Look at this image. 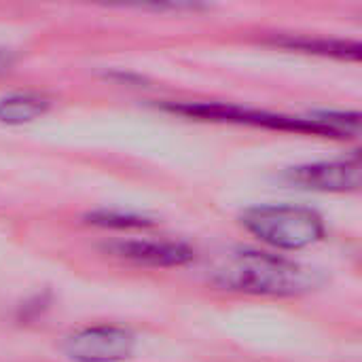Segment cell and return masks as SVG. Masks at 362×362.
Returning <instances> with one entry per match:
<instances>
[{"label":"cell","instance_id":"ba28073f","mask_svg":"<svg viewBox=\"0 0 362 362\" xmlns=\"http://www.w3.org/2000/svg\"><path fill=\"white\" fill-rule=\"evenodd\" d=\"M278 45L288 49H299L305 53H320V55H333L341 59H358L361 57V45L348 42V40H327V38H308V36H288V38H276Z\"/></svg>","mask_w":362,"mask_h":362},{"label":"cell","instance_id":"30bf717a","mask_svg":"<svg viewBox=\"0 0 362 362\" xmlns=\"http://www.w3.org/2000/svg\"><path fill=\"white\" fill-rule=\"evenodd\" d=\"M8 66H11V55L4 53V51H0V72H4Z\"/></svg>","mask_w":362,"mask_h":362},{"label":"cell","instance_id":"52a82bcc","mask_svg":"<svg viewBox=\"0 0 362 362\" xmlns=\"http://www.w3.org/2000/svg\"><path fill=\"white\" fill-rule=\"evenodd\" d=\"M49 100L40 93H13L0 100V123L23 125L49 110Z\"/></svg>","mask_w":362,"mask_h":362},{"label":"cell","instance_id":"8992f818","mask_svg":"<svg viewBox=\"0 0 362 362\" xmlns=\"http://www.w3.org/2000/svg\"><path fill=\"white\" fill-rule=\"evenodd\" d=\"M108 250L115 257L142 267H182L195 257L187 244L168 240H125L110 244Z\"/></svg>","mask_w":362,"mask_h":362},{"label":"cell","instance_id":"3957f363","mask_svg":"<svg viewBox=\"0 0 362 362\" xmlns=\"http://www.w3.org/2000/svg\"><path fill=\"white\" fill-rule=\"evenodd\" d=\"M165 108L172 112L193 117V119H204V121L240 123V125H255V127H269V129H282V132H299V134H316V136L337 138L329 127H325L316 119L274 115V112L252 110V108L225 104V102H185V104H168Z\"/></svg>","mask_w":362,"mask_h":362},{"label":"cell","instance_id":"5b68a950","mask_svg":"<svg viewBox=\"0 0 362 362\" xmlns=\"http://www.w3.org/2000/svg\"><path fill=\"white\" fill-rule=\"evenodd\" d=\"M284 178L286 182L299 189H310L320 193H350V191H358L361 187V159L358 155H354L350 159L293 168L286 172Z\"/></svg>","mask_w":362,"mask_h":362},{"label":"cell","instance_id":"277c9868","mask_svg":"<svg viewBox=\"0 0 362 362\" xmlns=\"http://www.w3.org/2000/svg\"><path fill=\"white\" fill-rule=\"evenodd\" d=\"M134 333L117 325L87 327L64 341V354L74 362H121L134 354Z\"/></svg>","mask_w":362,"mask_h":362},{"label":"cell","instance_id":"9c48e42d","mask_svg":"<svg viewBox=\"0 0 362 362\" xmlns=\"http://www.w3.org/2000/svg\"><path fill=\"white\" fill-rule=\"evenodd\" d=\"M91 225L106 227V229H140V227H151L153 221L140 214H129V212H93L87 216Z\"/></svg>","mask_w":362,"mask_h":362},{"label":"cell","instance_id":"7a4b0ae2","mask_svg":"<svg viewBox=\"0 0 362 362\" xmlns=\"http://www.w3.org/2000/svg\"><path fill=\"white\" fill-rule=\"evenodd\" d=\"M242 225L261 242L280 250H301L325 235L322 218L303 206H257L242 214Z\"/></svg>","mask_w":362,"mask_h":362},{"label":"cell","instance_id":"6da1fadb","mask_svg":"<svg viewBox=\"0 0 362 362\" xmlns=\"http://www.w3.org/2000/svg\"><path fill=\"white\" fill-rule=\"evenodd\" d=\"M214 282L225 291L261 295V297H297L314 291L320 276L291 259L259 252L238 250L229 252L214 272Z\"/></svg>","mask_w":362,"mask_h":362}]
</instances>
